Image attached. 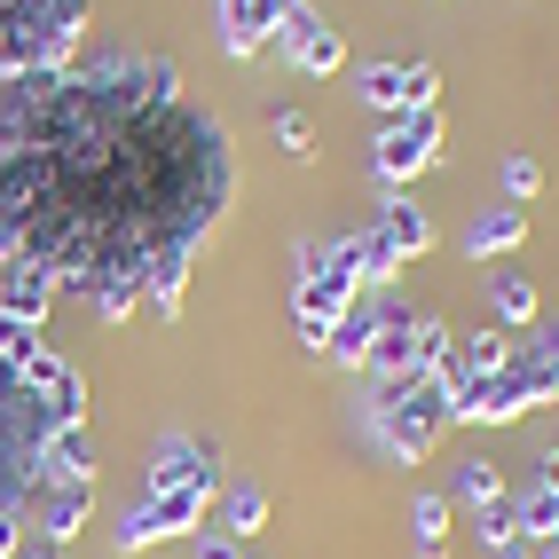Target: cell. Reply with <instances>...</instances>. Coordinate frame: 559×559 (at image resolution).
<instances>
[{
	"label": "cell",
	"mask_w": 559,
	"mask_h": 559,
	"mask_svg": "<svg viewBox=\"0 0 559 559\" xmlns=\"http://www.w3.org/2000/svg\"><path fill=\"white\" fill-rule=\"evenodd\" d=\"M292 331H300V347L323 355L331 323H340L355 300H362V260H355V229L347 237H323V245H300V260H292Z\"/></svg>",
	"instance_id": "cell-1"
},
{
	"label": "cell",
	"mask_w": 559,
	"mask_h": 559,
	"mask_svg": "<svg viewBox=\"0 0 559 559\" xmlns=\"http://www.w3.org/2000/svg\"><path fill=\"white\" fill-rule=\"evenodd\" d=\"M370 426H379L386 457L426 465L433 441L450 433V386H441L433 370H426V379H379V394H370Z\"/></svg>",
	"instance_id": "cell-2"
},
{
	"label": "cell",
	"mask_w": 559,
	"mask_h": 559,
	"mask_svg": "<svg viewBox=\"0 0 559 559\" xmlns=\"http://www.w3.org/2000/svg\"><path fill=\"white\" fill-rule=\"evenodd\" d=\"M213 497L221 489H142V504L119 512V528H110V551L142 559L151 544H190L205 520H213Z\"/></svg>",
	"instance_id": "cell-3"
},
{
	"label": "cell",
	"mask_w": 559,
	"mask_h": 559,
	"mask_svg": "<svg viewBox=\"0 0 559 559\" xmlns=\"http://www.w3.org/2000/svg\"><path fill=\"white\" fill-rule=\"evenodd\" d=\"M441 103L433 110H402V119L379 127V142H370V174H379V190H409L426 166H441Z\"/></svg>",
	"instance_id": "cell-4"
},
{
	"label": "cell",
	"mask_w": 559,
	"mask_h": 559,
	"mask_svg": "<svg viewBox=\"0 0 559 559\" xmlns=\"http://www.w3.org/2000/svg\"><path fill=\"white\" fill-rule=\"evenodd\" d=\"M16 394L32 402L40 433H56V426H87V379H80V362H63L48 340L32 347V362L16 370Z\"/></svg>",
	"instance_id": "cell-5"
},
{
	"label": "cell",
	"mask_w": 559,
	"mask_h": 559,
	"mask_svg": "<svg viewBox=\"0 0 559 559\" xmlns=\"http://www.w3.org/2000/svg\"><path fill=\"white\" fill-rule=\"evenodd\" d=\"M300 9H308V0H213V48L229 63H252L260 48L284 40Z\"/></svg>",
	"instance_id": "cell-6"
},
{
	"label": "cell",
	"mask_w": 559,
	"mask_h": 559,
	"mask_svg": "<svg viewBox=\"0 0 559 559\" xmlns=\"http://www.w3.org/2000/svg\"><path fill=\"white\" fill-rule=\"evenodd\" d=\"M355 95L379 110V119H402V110H433L441 103V71L418 56V63H402V56H386V63H362L355 71Z\"/></svg>",
	"instance_id": "cell-7"
},
{
	"label": "cell",
	"mask_w": 559,
	"mask_h": 559,
	"mask_svg": "<svg viewBox=\"0 0 559 559\" xmlns=\"http://www.w3.org/2000/svg\"><path fill=\"white\" fill-rule=\"evenodd\" d=\"M95 433L87 426H56L32 450V489H95Z\"/></svg>",
	"instance_id": "cell-8"
},
{
	"label": "cell",
	"mask_w": 559,
	"mask_h": 559,
	"mask_svg": "<svg viewBox=\"0 0 559 559\" xmlns=\"http://www.w3.org/2000/svg\"><path fill=\"white\" fill-rule=\"evenodd\" d=\"M142 489H221V450L198 433H166L142 465Z\"/></svg>",
	"instance_id": "cell-9"
},
{
	"label": "cell",
	"mask_w": 559,
	"mask_h": 559,
	"mask_svg": "<svg viewBox=\"0 0 559 559\" xmlns=\"http://www.w3.org/2000/svg\"><path fill=\"white\" fill-rule=\"evenodd\" d=\"M528 394H520V379L512 370H489V379H465V386H450V426H520L528 418Z\"/></svg>",
	"instance_id": "cell-10"
},
{
	"label": "cell",
	"mask_w": 559,
	"mask_h": 559,
	"mask_svg": "<svg viewBox=\"0 0 559 559\" xmlns=\"http://www.w3.org/2000/svg\"><path fill=\"white\" fill-rule=\"evenodd\" d=\"M56 300H63V292H56V269H48V260L16 252L9 269H0V316H9V323H32V331H40V323L56 316Z\"/></svg>",
	"instance_id": "cell-11"
},
{
	"label": "cell",
	"mask_w": 559,
	"mask_h": 559,
	"mask_svg": "<svg viewBox=\"0 0 559 559\" xmlns=\"http://www.w3.org/2000/svg\"><path fill=\"white\" fill-rule=\"evenodd\" d=\"M276 48H284V63L300 71V80H331V71H347V40H340V24L316 16V9L292 16V32H284Z\"/></svg>",
	"instance_id": "cell-12"
},
{
	"label": "cell",
	"mask_w": 559,
	"mask_h": 559,
	"mask_svg": "<svg viewBox=\"0 0 559 559\" xmlns=\"http://www.w3.org/2000/svg\"><path fill=\"white\" fill-rule=\"evenodd\" d=\"M528 229H536V213L504 198V205H489V213H473L457 245H465V260H504V252L528 245Z\"/></svg>",
	"instance_id": "cell-13"
},
{
	"label": "cell",
	"mask_w": 559,
	"mask_h": 559,
	"mask_svg": "<svg viewBox=\"0 0 559 559\" xmlns=\"http://www.w3.org/2000/svg\"><path fill=\"white\" fill-rule=\"evenodd\" d=\"M512 362V331L504 323H480V331H457V347H450V362L433 370L441 386H465V379H489V370H504Z\"/></svg>",
	"instance_id": "cell-14"
},
{
	"label": "cell",
	"mask_w": 559,
	"mask_h": 559,
	"mask_svg": "<svg viewBox=\"0 0 559 559\" xmlns=\"http://www.w3.org/2000/svg\"><path fill=\"white\" fill-rule=\"evenodd\" d=\"M87 512H95V489H40L32 497V528H40L48 551H63L71 536H87Z\"/></svg>",
	"instance_id": "cell-15"
},
{
	"label": "cell",
	"mask_w": 559,
	"mask_h": 559,
	"mask_svg": "<svg viewBox=\"0 0 559 559\" xmlns=\"http://www.w3.org/2000/svg\"><path fill=\"white\" fill-rule=\"evenodd\" d=\"M379 323H386V300H355L340 323H331L323 355H331V362H347V370H362V362H370V340H379Z\"/></svg>",
	"instance_id": "cell-16"
},
{
	"label": "cell",
	"mask_w": 559,
	"mask_h": 559,
	"mask_svg": "<svg viewBox=\"0 0 559 559\" xmlns=\"http://www.w3.org/2000/svg\"><path fill=\"white\" fill-rule=\"evenodd\" d=\"M379 229L394 237V252H402V260L433 252V213L409 198V190H386V198H379Z\"/></svg>",
	"instance_id": "cell-17"
},
{
	"label": "cell",
	"mask_w": 559,
	"mask_h": 559,
	"mask_svg": "<svg viewBox=\"0 0 559 559\" xmlns=\"http://www.w3.org/2000/svg\"><path fill=\"white\" fill-rule=\"evenodd\" d=\"M213 528H229L237 544L269 528V489L260 480H221V497H213Z\"/></svg>",
	"instance_id": "cell-18"
},
{
	"label": "cell",
	"mask_w": 559,
	"mask_h": 559,
	"mask_svg": "<svg viewBox=\"0 0 559 559\" xmlns=\"http://www.w3.org/2000/svg\"><path fill=\"white\" fill-rule=\"evenodd\" d=\"M409 559H450V497H409Z\"/></svg>",
	"instance_id": "cell-19"
},
{
	"label": "cell",
	"mask_w": 559,
	"mask_h": 559,
	"mask_svg": "<svg viewBox=\"0 0 559 559\" xmlns=\"http://www.w3.org/2000/svg\"><path fill=\"white\" fill-rule=\"evenodd\" d=\"M489 308H497V323H504V331H528V323H536V308H544V300H536V276L497 269V276H489Z\"/></svg>",
	"instance_id": "cell-20"
},
{
	"label": "cell",
	"mask_w": 559,
	"mask_h": 559,
	"mask_svg": "<svg viewBox=\"0 0 559 559\" xmlns=\"http://www.w3.org/2000/svg\"><path fill=\"white\" fill-rule=\"evenodd\" d=\"M355 260H362V284H379V292H394V284H402V269H409L379 221H370V229H355Z\"/></svg>",
	"instance_id": "cell-21"
},
{
	"label": "cell",
	"mask_w": 559,
	"mask_h": 559,
	"mask_svg": "<svg viewBox=\"0 0 559 559\" xmlns=\"http://www.w3.org/2000/svg\"><path fill=\"white\" fill-rule=\"evenodd\" d=\"M450 489H457V504H473V512H489V504H504V473H497V457H465Z\"/></svg>",
	"instance_id": "cell-22"
},
{
	"label": "cell",
	"mask_w": 559,
	"mask_h": 559,
	"mask_svg": "<svg viewBox=\"0 0 559 559\" xmlns=\"http://www.w3.org/2000/svg\"><path fill=\"white\" fill-rule=\"evenodd\" d=\"M512 528L528 536V544H544V536L559 528V497H544V489H520V497H512Z\"/></svg>",
	"instance_id": "cell-23"
},
{
	"label": "cell",
	"mask_w": 559,
	"mask_h": 559,
	"mask_svg": "<svg viewBox=\"0 0 559 559\" xmlns=\"http://www.w3.org/2000/svg\"><path fill=\"white\" fill-rule=\"evenodd\" d=\"M269 134H276V151L284 158H316V119H308V110H269Z\"/></svg>",
	"instance_id": "cell-24"
},
{
	"label": "cell",
	"mask_w": 559,
	"mask_h": 559,
	"mask_svg": "<svg viewBox=\"0 0 559 559\" xmlns=\"http://www.w3.org/2000/svg\"><path fill=\"white\" fill-rule=\"evenodd\" d=\"M504 198H512V205H528V198H544V166H536L528 151H512V158H504Z\"/></svg>",
	"instance_id": "cell-25"
},
{
	"label": "cell",
	"mask_w": 559,
	"mask_h": 559,
	"mask_svg": "<svg viewBox=\"0 0 559 559\" xmlns=\"http://www.w3.org/2000/svg\"><path fill=\"white\" fill-rule=\"evenodd\" d=\"M32 347H40V331H32V323H9V316H0V370H9V379H16L24 362H32Z\"/></svg>",
	"instance_id": "cell-26"
},
{
	"label": "cell",
	"mask_w": 559,
	"mask_h": 559,
	"mask_svg": "<svg viewBox=\"0 0 559 559\" xmlns=\"http://www.w3.org/2000/svg\"><path fill=\"white\" fill-rule=\"evenodd\" d=\"M190 559H237V536H229V528H213V520H205V528L190 536Z\"/></svg>",
	"instance_id": "cell-27"
},
{
	"label": "cell",
	"mask_w": 559,
	"mask_h": 559,
	"mask_svg": "<svg viewBox=\"0 0 559 559\" xmlns=\"http://www.w3.org/2000/svg\"><path fill=\"white\" fill-rule=\"evenodd\" d=\"M528 489H544V497H559V441H551V450L536 457V480H528Z\"/></svg>",
	"instance_id": "cell-28"
},
{
	"label": "cell",
	"mask_w": 559,
	"mask_h": 559,
	"mask_svg": "<svg viewBox=\"0 0 559 559\" xmlns=\"http://www.w3.org/2000/svg\"><path fill=\"white\" fill-rule=\"evenodd\" d=\"M489 559H536V544H528V536H504V544H497Z\"/></svg>",
	"instance_id": "cell-29"
},
{
	"label": "cell",
	"mask_w": 559,
	"mask_h": 559,
	"mask_svg": "<svg viewBox=\"0 0 559 559\" xmlns=\"http://www.w3.org/2000/svg\"><path fill=\"white\" fill-rule=\"evenodd\" d=\"M16 252H24V237H16V221H0V269H9Z\"/></svg>",
	"instance_id": "cell-30"
},
{
	"label": "cell",
	"mask_w": 559,
	"mask_h": 559,
	"mask_svg": "<svg viewBox=\"0 0 559 559\" xmlns=\"http://www.w3.org/2000/svg\"><path fill=\"white\" fill-rule=\"evenodd\" d=\"M536 559H559V528H551V536H544V544H536Z\"/></svg>",
	"instance_id": "cell-31"
},
{
	"label": "cell",
	"mask_w": 559,
	"mask_h": 559,
	"mask_svg": "<svg viewBox=\"0 0 559 559\" xmlns=\"http://www.w3.org/2000/svg\"><path fill=\"white\" fill-rule=\"evenodd\" d=\"M16 559H56V551H48V544H32V551H16Z\"/></svg>",
	"instance_id": "cell-32"
},
{
	"label": "cell",
	"mask_w": 559,
	"mask_h": 559,
	"mask_svg": "<svg viewBox=\"0 0 559 559\" xmlns=\"http://www.w3.org/2000/svg\"><path fill=\"white\" fill-rule=\"evenodd\" d=\"M237 559H252V551H237Z\"/></svg>",
	"instance_id": "cell-33"
}]
</instances>
